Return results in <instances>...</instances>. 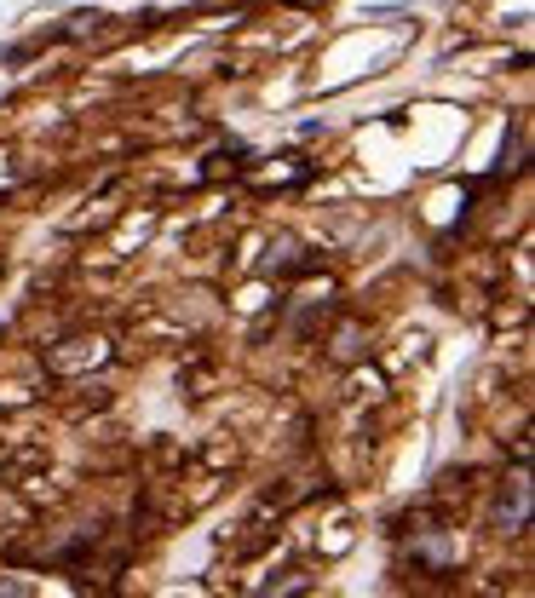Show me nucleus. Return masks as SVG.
<instances>
[{"mask_svg": "<svg viewBox=\"0 0 535 598\" xmlns=\"http://www.w3.org/2000/svg\"><path fill=\"white\" fill-rule=\"evenodd\" d=\"M524 512H530V483L524 478H512L507 489H501V495H495V529H518L524 524Z\"/></svg>", "mask_w": 535, "mask_h": 598, "instance_id": "1", "label": "nucleus"}, {"mask_svg": "<svg viewBox=\"0 0 535 598\" xmlns=\"http://www.w3.org/2000/svg\"><path fill=\"white\" fill-rule=\"evenodd\" d=\"M0 598H29V581H0Z\"/></svg>", "mask_w": 535, "mask_h": 598, "instance_id": "2", "label": "nucleus"}]
</instances>
